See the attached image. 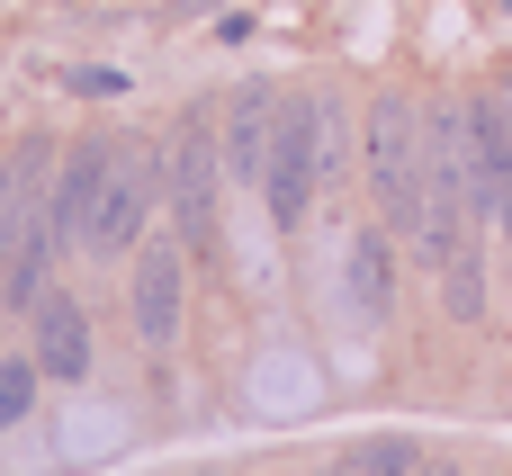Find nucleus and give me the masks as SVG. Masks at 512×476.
<instances>
[{"label": "nucleus", "mask_w": 512, "mask_h": 476, "mask_svg": "<svg viewBox=\"0 0 512 476\" xmlns=\"http://www.w3.org/2000/svg\"><path fill=\"white\" fill-rule=\"evenodd\" d=\"M360 162H369V198L387 216V234H423V108L414 99H378L369 108V135H360Z\"/></svg>", "instance_id": "1"}, {"label": "nucleus", "mask_w": 512, "mask_h": 476, "mask_svg": "<svg viewBox=\"0 0 512 476\" xmlns=\"http://www.w3.org/2000/svg\"><path fill=\"white\" fill-rule=\"evenodd\" d=\"M216 189H225V135H216V108H189L162 144V198H171L189 252L216 243Z\"/></svg>", "instance_id": "2"}, {"label": "nucleus", "mask_w": 512, "mask_h": 476, "mask_svg": "<svg viewBox=\"0 0 512 476\" xmlns=\"http://www.w3.org/2000/svg\"><path fill=\"white\" fill-rule=\"evenodd\" d=\"M153 198H162V162H153V153H135V144H117V162H108V189H99V207H90V225H81V252H90V261H117V252H135V243H144V216H153Z\"/></svg>", "instance_id": "3"}, {"label": "nucleus", "mask_w": 512, "mask_h": 476, "mask_svg": "<svg viewBox=\"0 0 512 476\" xmlns=\"http://www.w3.org/2000/svg\"><path fill=\"white\" fill-rule=\"evenodd\" d=\"M324 171H315V99H288L279 108V135H270V171H261V198H270V225H306Z\"/></svg>", "instance_id": "4"}, {"label": "nucleus", "mask_w": 512, "mask_h": 476, "mask_svg": "<svg viewBox=\"0 0 512 476\" xmlns=\"http://www.w3.org/2000/svg\"><path fill=\"white\" fill-rule=\"evenodd\" d=\"M54 162H63V153H54L45 135L9 144V162H0V270L18 261V243H27V234L54 216V180H45Z\"/></svg>", "instance_id": "5"}, {"label": "nucleus", "mask_w": 512, "mask_h": 476, "mask_svg": "<svg viewBox=\"0 0 512 476\" xmlns=\"http://www.w3.org/2000/svg\"><path fill=\"white\" fill-rule=\"evenodd\" d=\"M180 243H135V288H126V306H135V342L144 351H171L180 342Z\"/></svg>", "instance_id": "6"}, {"label": "nucleus", "mask_w": 512, "mask_h": 476, "mask_svg": "<svg viewBox=\"0 0 512 476\" xmlns=\"http://www.w3.org/2000/svg\"><path fill=\"white\" fill-rule=\"evenodd\" d=\"M108 162H117V135H81L63 162H54V234L81 252V225H90V207H99V189H108Z\"/></svg>", "instance_id": "7"}, {"label": "nucleus", "mask_w": 512, "mask_h": 476, "mask_svg": "<svg viewBox=\"0 0 512 476\" xmlns=\"http://www.w3.org/2000/svg\"><path fill=\"white\" fill-rule=\"evenodd\" d=\"M270 135H279V99L252 81V90H234L225 99V180H252L261 189V171H270Z\"/></svg>", "instance_id": "8"}, {"label": "nucleus", "mask_w": 512, "mask_h": 476, "mask_svg": "<svg viewBox=\"0 0 512 476\" xmlns=\"http://www.w3.org/2000/svg\"><path fill=\"white\" fill-rule=\"evenodd\" d=\"M342 297H351L360 333L387 324V306H396V243H387V234H351V252H342Z\"/></svg>", "instance_id": "9"}, {"label": "nucleus", "mask_w": 512, "mask_h": 476, "mask_svg": "<svg viewBox=\"0 0 512 476\" xmlns=\"http://www.w3.org/2000/svg\"><path fill=\"white\" fill-rule=\"evenodd\" d=\"M36 369L45 378H81L90 369V315L72 297H36Z\"/></svg>", "instance_id": "10"}, {"label": "nucleus", "mask_w": 512, "mask_h": 476, "mask_svg": "<svg viewBox=\"0 0 512 476\" xmlns=\"http://www.w3.org/2000/svg\"><path fill=\"white\" fill-rule=\"evenodd\" d=\"M441 297H450V324H486V252L477 243L441 270Z\"/></svg>", "instance_id": "11"}, {"label": "nucleus", "mask_w": 512, "mask_h": 476, "mask_svg": "<svg viewBox=\"0 0 512 476\" xmlns=\"http://www.w3.org/2000/svg\"><path fill=\"white\" fill-rule=\"evenodd\" d=\"M36 378H45L36 360H0V432L36 414Z\"/></svg>", "instance_id": "12"}, {"label": "nucleus", "mask_w": 512, "mask_h": 476, "mask_svg": "<svg viewBox=\"0 0 512 476\" xmlns=\"http://www.w3.org/2000/svg\"><path fill=\"white\" fill-rule=\"evenodd\" d=\"M342 162H351V135H342V108H333V99H315V171H324V180H342Z\"/></svg>", "instance_id": "13"}, {"label": "nucleus", "mask_w": 512, "mask_h": 476, "mask_svg": "<svg viewBox=\"0 0 512 476\" xmlns=\"http://www.w3.org/2000/svg\"><path fill=\"white\" fill-rule=\"evenodd\" d=\"M342 468L351 476H414V441H360Z\"/></svg>", "instance_id": "14"}]
</instances>
